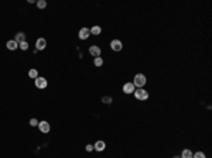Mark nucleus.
<instances>
[{
  "instance_id": "dca6fc26",
  "label": "nucleus",
  "mask_w": 212,
  "mask_h": 158,
  "mask_svg": "<svg viewBox=\"0 0 212 158\" xmlns=\"http://www.w3.org/2000/svg\"><path fill=\"white\" fill-rule=\"evenodd\" d=\"M93 63H95V66H102V65H103V59H102V57H98V58H95V61H93Z\"/></svg>"
},
{
  "instance_id": "f257e3e1",
  "label": "nucleus",
  "mask_w": 212,
  "mask_h": 158,
  "mask_svg": "<svg viewBox=\"0 0 212 158\" xmlns=\"http://www.w3.org/2000/svg\"><path fill=\"white\" fill-rule=\"evenodd\" d=\"M133 85H135V88L136 89H140V88H143L146 83H147V78L143 75V74H136L135 75V79H133Z\"/></svg>"
},
{
  "instance_id": "7ed1b4c3",
  "label": "nucleus",
  "mask_w": 212,
  "mask_h": 158,
  "mask_svg": "<svg viewBox=\"0 0 212 158\" xmlns=\"http://www.w3.org/2000/svg\"><path fill=\"white\" fill-rule=\"evenodd\" d=\"M34 83H35V88H38V89H45L47 86H48L47 79L43 78V76H38L37 79H34Z\"/></svg>"
},
{
  "instance_id": "39448f33",
  "label": "nucleus",
  "mask_w": 212,
  "mask_h": 158,
  "mask_svg": "<svg viewBox=\"0 0 212 158\" xmlns=\"http://www.w3.org/2000/svg\"><path fill=\"white\" fill-rule=\"evenodd\" d=\"M110 48L113 51H122V48H123V44H122V41L120 40H112L110 41Z\"/></svg>"
},
{
  "instance_id": "f8f14e48",
  "label": "nucleus",
  "mask_w": 212,
  "mask_h": 158,
  "mask_svg": "<svg viewBox=\"0 0 212 158\" xmlns=\"http://www.w3.org/2000/svg\"><path fill=\"white\" fill-rule=\"evenodd\" d=\"M14 41H16L17 44L24 43V41H26V34H24V32H17V34H16V38H14Z\"/></svg>"
},
{
  "instance_id": "20e7f679",
  "label": "nucleus",
  "mask_w": 212,
  "mask_h": 158,
  "mask_svg": "<svg viewBox=\"0 0 212 158\" xmlns=\"http://www.w3.org/2000/svg\"><path fill=\"white\" fill-rule=\"evenodd\" d=\"M123 92L126 93V95H133V92L136 90V88H135V85L132 82H127V83H124L123 85Z\"/></svg>"
},
{
  "instance_id": "a211bd4d",
  "label": "nucleus",
  "mask_w": 212,
  "mask_h": 158,
  "mask_svg": "<svg viewBox=\"0 0 212 158\" xmlns=\"http://www.w3.org/2000/svg\"><path fill=\"white\" fill-rule=\"evenodd\" d=\"M19 48H20V50H23V51H27V50H28V43H27V41H24V43H20Z\"/></svg>"
},
{
  "instance_id": "4be33fe9",
  "label": "nucleus",
  "mask_w": 212,
  "mask_h": 158,
  "mask_svg": "<svg viewBox=\"0 0 212 158\" xmlns=\"http://www.w3.org/2000/svg\"><path fill=\"white\" fill-rule=\"evenodd\" d=\"M86 151H88V152L93 151V146H90V144H88V146H86Z\"/></svg>"
},
{
  "instance_id": "4468645a",
  "label": "nucleus",
  "mask_w": 212,
  "mask_h": 158,
  "mask_svg": "<svg viewBox=\"0 0 212 158\" xmlns=\"http://www.w3.org/2000/svg\"><path fill=\"white\" fill-rule=\"evenodd\" d=\"M181 158H192V151L188 150V148L182 150V152H181Z\"/></svg>"
},
{
  "instance_id": "0eeeda50",
  "label": "nucleus",
  "mask_w": 212,
  "mask_h": 158,
  "mask_svg": "<svg viewBox=\"0 0 212 158\" xmlns=\"http://www.w3.org/2000/svg\"><path fill=\"white\" fill-rule=\"evenodd\" d=\"M89 35H90V30H89V28H86V27L81 28V30H79V32H78V37H79V40H86V38H89Z\"/></svg>"
},
{
  "instance_id": "f03ea898",
  "label": "nucleus",
  "mask_w": 212,
  "mask_h": 158,
  "mask_svg": "<svg viewBox=\"0 0 212 158\" xmlns=\"http://www.w3.org/2000/svg\"><path fill=\"white\" fill-rule=\"evenodd\" d=\"M133 95H135V97L137 99V100H140V102H144V100H147L148 99V92L143 88L136 89L135 92H133Z\"/></svg>"
},
{
  "instance_id": "2eb2a0df",
  "label": "nucleus",
  "mask_w": 212,
  "mask_h": 158,
  "mask_svg": "<svg viewBox=\"0 0 212 158\" xmlns=\"http://www.w3.org/2000/svg\"><path fill=\"white\" fill-rule=\"evenodd\" d=\"M28 76H30L31 79H37V78H38V71L34 69V68H33V69H30V71H28Z\"/></svg>"
},
{
  "instance_id": "ddd939ff",
  "label": "nucleus",
  "mask_w": 212,
  "mask_h": 158,
  "mask_svg": "<svg viewBox=\"0 0 212 158\" xmlns=\"http://www.w3.org/2000/svg\"><path fill=\"white\" fill-rule=\"evenodd\" d=\"M89 30H90V34H92V35H99V34L102 32V28H101L99 25H93Z\"/></svg>"
},
{
  "instance_id": "aec40b11",
  "label": "nucleus",
  "mask_w": 212,
  "mask_h": 158,
  "mask_svg": "<svg viewBox=\"0 0 212 158\" xmlns=\"http://www.w3.org/2000/svg\"><path fill=\"white\" fill-rule=\"evenodd\" d=\"M102 102L103 103H106V105H110V103H112V97H110V96H103Z\"/></svg>"
},
{
  "instance_id": "6e6552de",
  "label": "nucleus",
  "mask_w": 212,
  "mask_h": 158,
  "mask_svg": "<svg viewBox=\"0 0 212 158\" xmlns=\"http://www.w3.org/2000/svg\"><path fill=\"white\" fill-rule=\"evenodd\" d=\"M89 54L92 55V57H101V54H102V51H101V48L98 47V45H90L89 47Z\"/></svg>"
},
{
  "instance_id": "6ab92c4d",
  "label": "nucleus",
  "mask_w": 212,
  "mask_h": 158,
  "mask_svg": "<svg viewBox=\"0 0 212 158\" xmlns=\"http://www.w3.org/2000/svg\"><path fill=\"white\" fill-rule=\"evenodd\" d=\"M37 6H38L40 9H45V7H47V1H45V0H38V1H37Z\"/></svg>"
},
{
  "instance_id": "9d476101",
  "label": "nucleus",
  "mask_w": 212,
  "mask_h": 158,
  "mask_svg": "<svg viewBox=\"0 0 212 158\" xmlns=\"http://www.w3.org/2000/svg\"><path fill=\"white\" fill-rule=\"evenodd\" d=\"M105 148H106L105 141H96V143H95V146H93V150H96V151H99V152H102Z\"/></svg>"
},
{
  "instance_id": "1a4fd4ad",
  "label": "nucleus",
  "mask_w": 212,
  "mask_h": 158,
  "mask_svg": "<svg viewBox=\"0 0 212 158\" xmlns=\"http://www.w3.org/2000/svg\"><path fill=\"white\" fill-rule=\"evenodd\" d=\"M45 47H47V41H45V38H38V40H37V43H35V50L43 51V50H45Z\"/></svg>"
},
{
  "instance_id": "9b49d317",
  "label": "nucleus",
  "mask_w": 212,
  "mask_h": 158,
  "mask_svg": "<svg viewBox=\"0 0 212 158\" xmlns=\"http://www.w3.org/2000/svg\"><path fill=\"white\" fill-rule=\"evenodd\" d=\"M6 47H7V50L14 51V50H17V48H19V44H17L14 40H9V41H7V44H6Z\"/></svg>"
},
{
  "instance_id": "423d86ee",
  "label": "nucleus",
  "mask_w": 212,
  "mask_h": 158,
  "mask_svg": "<svg viewBox=\"0 0 212 158\" xmlns=\"http://www.w3.org/2000/svg\"><path fill=\"white\" fill-rule=\"evenodd\" d=\"M38 128H40V131H41V133H48V131H50V130H51V126H50V123H48V121H40L38 123Z\"/></svg>"
},
{
  "instance_id": "5701e85b",
  "label": "nucleus",
  "mask_w": 212,
  "mask_h": 158,
  "mask_svg": "<svg viewBox=\"0 0 212 158\" xmlns=\"http://www.w3.org/2000/svg\"><path fill=\"white\" fill-rule=\"evenodd\" d=\"M173 158H181V157H178V155H175V157H173Z\"/></svg>"
},
{
  "instance_id": "f3484780",
  "label": "nucleus",
  "mask_w": 212,
  "mask_h": 158,
  "mask_svg": "<svg viewBox=\"0 0 212 158\" xmlns=\"http://www.w3.org/2000/svg\"><path fill=\"white\" fill-rule=\"evenodd\" d=\"M192 158H206V155L202 151H197L195 154H192Z\"/></svg>"
},
{
  "instance_id": "412c9836",
  "label": "nucleus",
  "mask_w": 212,
  "mask_h": 158,
  "mask_svg": "<svg viewBox=\"0 0 212 158\" xmlns=\"http://www.w3.org/2000/svg\"><path fill=\"white\" fill-rule=\"evenodd\" d=\"M38 123H40V121L37 120V119H31V120H30V126L35 127V126H38Z\"/></svg>"
}]
</instances>
